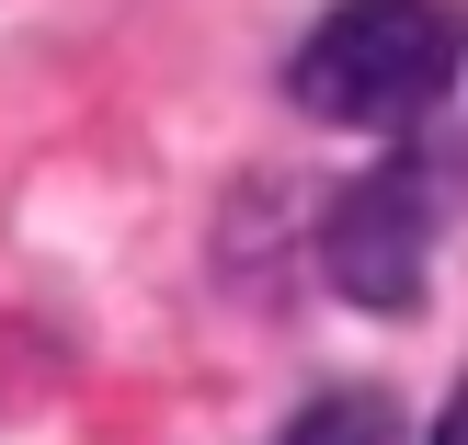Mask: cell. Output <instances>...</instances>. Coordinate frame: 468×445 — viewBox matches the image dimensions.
Listing matches in <instances>:
<instances>
[{"label":"cell","instance_id":"3957f363","mask_svg":"<svg viewBox=\"0 0 468 445\" xmlns=\"http://www.w3.org/2000/svg\"><path fill=\"white\" fill-rule=\"evenodd\" d=\"M286 445H400V423H388L378 388H343V400H309V411H297Z\"/></svg>","mask_w":468,"mask_h":445},{"label":"cell","instance_id":"7a4b0ae2","mask_svg":"<svg viewBox=\"0 0 468 445\" xmlns=\"http://www.w3.org/2000/svg\"><path fill=\"white\" fill-rule=\"evenodd\" d=\"M332 286L366 297V309H411L423 297V183L411 172H366L355 195L332 206Z\"/></svg>","mask_w":468,"mask_h":445},{"label":"cell","instance_id":"6da1fadb","mask_svg":"<svg viewBox=\"0 0 468 445\" xmlns=\"http://www.w3.org/2000/svg\"><path fill=\"white\" fill-rule=\"evenodd\" d=\"M446 91V0H332L297 46V103L343 126H400Z\"/></svg>","mask_w":468,"mask_h":445},{"label":"cell","instance_id":"277c9868","mask_svg":"<svg viewBox=\"0 0 468 445\" xmlns=\"http://www.w3.org/2000/svg\"><path fill=\"white\" fill-rule=\"evenodd\" d=\"M434 445H468V388L446 400V423H434Z\"/></svg>","mask_w":468,"mask_h":445}]
</instances>
